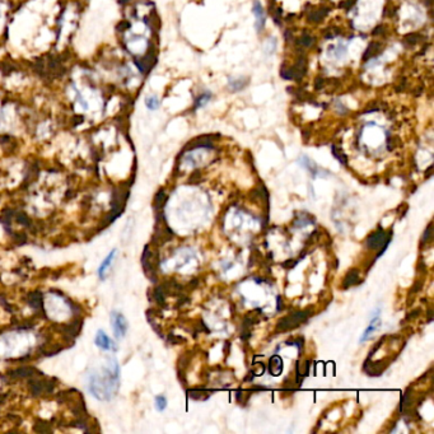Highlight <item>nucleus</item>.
<instances>
[{
    "mask_svg": "<svg viewBox=\"0 0 434 434\" xmlns=\"http://www.w3.org/2000/svg\"><path fill=\"white\" fill-rule=\"evenodd\" d=\"M310 313L307 311H298V312L292 313V315L286 316L281 318L276 325V330L278 331H288L290 329H294L299 326L300 323L306 322L308 320Z\"/></svg>",
    "mask_w": 434,
    "mask_h": 434,
    "instance_id": "4",
    "label": "nucleus"
},
{
    "mask_svg": "<svg viewBox=\"0 0 434 434\" xmlns=\"http://www.w3.org/2000/svg\"><path fill=\"white\" fill-rule=\"evenodd\" d=\"M297 263L298 261H294V260H288V261H286V263L283 264V266L286 269H292V268H294L295 265H297Z\"/></svg>",
    "mask_w": 434,
    "mask_h": 434,
    "instance_id": "34",
    "label": "nucleus"
},
{
    "mask_svg": "<svg viewBox=\"0 0 434 434\" xmlns=\"http://www.w3.org/2000/svg\"><path fill=\"white\" fill-rule=\"evenodd\" d=\"M93 78L87 73L83 74L79 79H74L68 82V87L65 93L69 98V103L72 110L77 115H88L93 110V99L98 101L99 92L97 85L93 84Z\"/></svg>",
    "mask_w": 434,
    "mask_h": 434,
    "instance_id": "1",
    "label": "nucleus"
},
{
    "mask_svg": "<svg viewBox=\"0 0 434 434\" xmlns=\"http://www.w3.org/2000/svg\"><path fill=\"white\" fill-rule=\"evenodd\" d=\"M430 228H432V223H430L429 226L427 227V229H425V233H424V236H423V242H429L430 240H432V237H430V234H432V231H430Z\"/></svg>",
    "mask_w": 434,
    "mask_h": 434,
    "instance_id": "30",
    "label": "nucleus"
},
{
    "mask_svg": "<svg viewBox=\"0 0 434 434\" xmlns=\"http://www.w3.org/2000/svg\"><path fill=\"white\" fill-rule=\"evenodd\" d=\"M252 12L256 17V30H257V32H261L264 26H265V13H264L263 5H261L257 0L253 2Z\"/></svg>",
    "mask_w": 434,
    "mask_h": 434,
    "instance_id": "10",
    "label": "nucleus"
},
{
    "mask_svg": "<svg viewBox=\"0 0 434 434\" xmlns=\"http://www.w3.org/2000/svg\"><path fill=\"white\" fill-rule=\"evenodd\" d=\"M167 199L168 198H167V193L164 192V190H159V191L156 193V198H154L153 201L154 209H156L157 211H162V209L166 205Z\"/></svg>",
    "mask_w": 434,
    "mask_h": 434,
    "instance_id": "17",
    "label": "nucleus"
},
{
    "mask_svg": "<svg viewBox=\"0 0 434 434\" xmlns=\"http://www.w3.org/2000/svg\"><path fill=\"white\" fill-rule=\"evenodd\" d=\"M14 221H17V223L22 224L23 227H26V228H30L31 224H32V219L30 218V216L27 215V213L23 210L19 211H15L14 214Z\"/></svg>",
    "mask_w": 434,
    "mask_h": 434,
    "instance_id": "20",
    "label": "nucleus"
},
{
    "mask_svg": "<svg viewBox=\"0 0 434 434\" xmlns=\"http://www.w3.org/2000/svg\"><path fill=\"white\" fill-rule=\"evenodd\" d=\"M144 103H145V107L149 110V111H156V110H158L159 106H161V101H159L158 97L154 95L146 96L144 99Z\"/></svg>",
    "mask_w": 434,
    "mask_h": 434,
    "instance_id": "21",
    "label": "nucleus"
},
{
    "mask_svg": "<svg viewBox=\"0 0 434 434\" xmlns=\"http://www.w3.org/2000/svg\"><path fill=\"white\" fill-rule=\"evenodd\" d=\"M95 344L99 348V349H102V350H115V349H116L114 341H112V340L108 338V335H107V334H104L102 330L97 331L96 338H95Z\"/></svg>",
    "mask_w": 434,
    "mask_h": 434,
    "instance_id": "8",
    "label": "nucleus"
},
{
    "mask_svg": "<svg viewBox=\"0 0 434 434\" xmlns=\"http://www.w3.org/2000/svg\"><path fill=\"white\" fill-rule=\"evenodd\" d=\"M419 35H414V33H411V35H407L406 37H405V41H406L407 44H415L418 40H419Z\"/></svg>",
    "mask_w": 434,
    "mask_h": 434,
    "instance_id": "31",
    "label": "nucleus"
},
{
    "mask_svg": "<svg viewBox=\"0 0 434 434\" xmlns=\"http://www.w3.org/2000/svg\"><path fill=\"white\" fill-rule=\"evenodd\" d=\"M283 307H284L283 299H281V297H278V311H280Z\"/></svg>",
    "mask_w": 434,
    "mask_h": 434,
    "instance_id": "35",
    "label": "nucleus"
},
{
    "mask_svg": "<svg viewBox=\"0 0 434 434\" xmlns=\"http://www.w3.org/2000/svg\"><path fill=\"white\" fill-rule=\"evenodd\" d=\"M153 298L154 300H156L157 303H158L159 306H162V307H164L166 306V293H164L163 288H162V286H158L154 288L153 292Z\"/></svg>",
    "mask_w": 434,
    "mask_h": 434,
    "instance_id": "22",
    "label": "nucleus"
},
{
    "mask_svg": "<svg viewBox=\"0 0 434 434\" xmlns=\"http://www.w3.org/2000/svg\"><path fill=\"white\" fill-rule=\"evenodd\" d=\"M82 326H83V318L80 317V316H75V318L73 321H70V322L68 323H64V325L61 326H57V328L60 329L59 333H61L62 339L72 345L74 344V342H73L74 341V339L79 335L80 330H82Z\"/></svg>",
    "mask_w": 434,
    "mask_h": 434,
    "instance_id": "5",
    "label": "nucleus"
},
{
    "mask_svg": "<svg viewBox=\"0 0 434 434\" xmlns=\"http://www.w3.org/2000/svg\"><path fill=\"white\" fill-rule=\"evenodd\" d=\"M167 407V399L164 396H162V395H159V396L156 397V409L158 410V411H164Z\"/></svg>",
    "mask_w": 434,
    "mask_h": 434,
    "instance_id": "27",
    "label": "nucleus"
},
{
    "mask_svg": "<svg viewBox=\"0 0 434 434\" xmlns=\"http://www.w3.org/2000/svg\"><path fill=\"white\" fill-rule=\"evenodd\" d=\"M7 14H8V8L5 7V3L0 0V31L3 30V25H4Z\"/></svg>",
    "mask_w": 434,
    "mask_h": 434,
    "instance_id": "28",
    "label": "nucleus"
},
{
    "mask_svg": "<svg viewBox=\"0 0 434 434\" xmlns=\"http://www.w3.org/2000/svg\"><path fill=\"white\" fill-rule=\"evenodd\" d=\"M189 396L195 400H206L210 396V394L208 391H204V389H190Z\"/></svg>",
    "mask_w": 434,
    "mask_h": 434,
    "instance_id": "24",
    "label": "nucleus"
},
{
    "mask_svg": "<svg viewBox=\"0 0 434 434\" xmlns=\"http://www.w3.org/2000/svg\"><path fill=\"white\" fill-rule=\"evenodd\" d=\"M283 371V360L279 355H273L269 362V372L273 376H279Z\"/></svg>",
    "mask_w": 434,
    "mask_h": 434,
    "instance_id": "12",
    "label": "nucleus"
},
{
    "mask_svg": "<svg viewBox=\"0 0 434 434\" xmlns=\"http://www.w3.org/2000/svg\"><path fill=\"white\" fill-rule=\"evenodd\" d=\"M333 154L334 157H335L336 159H339L342 164H346V157H345V154L342 153L341 149L338 148V146L333 145Z\"/></svg>",
    "mask_w": 434,
    "mask_h": 434,
    "instance_id": "29",
    "label": "nucleus"
},
{
    "mask_svg": "<svg viewBox=\"0 0 434 434\" xmlns=\"http://www.w3.org/2000/svg\"><path fill=\"white\" fill-rule=\"evenodd\" d=\"M115 255H116V250H112L111 252H110L108 255H107V257L104 258L103 263H102L101 265H99V268H98V276H99V279H101V280H103L104 276H106L107 270H108V268H110V266H111L112 261H114V258H115Z\"/></svg>",
    "mask_w": 434,
    "mask_h": 434,
    "instance_id": "13",
    "label": "nucleus"
},
{
    "mask_svg": "<svg viewBox=\"0 0 434 434\" xmlns=\"http://www.w3.org/2000/svg\"><path fill=\"white\" fill-rule=\"evenodd\" d=\"M111 323H112V329H114V333H115V336H116V339H122L125 335H126L127 321L126 318L124 317V315L114 311V312L111 313Z\"/></svg>",
    "mask_w": 434,
    "mask_h": 434,
    "instance_id": "6",
    "label": "nucleus"
},
{
    "mask_svg": "<svg viewBox=\"0 0 434 434\" xmlns=\"http://www.w3.org/2000/svg\"><path fill=\"white\" fill-rule=\"evenodd\" d=\"M142 265L144 269L145 275L148 276L150 280H157V265H158V253H154L150 250V246L146 245L143 250L142 256Z\"/></svg>",
    "mask_w": 434,
    "mask_h": 434,
    "instance_id": "3",
    "label": "nucleus"
},
{
    "mask_svg": "<svg viewBox=\"0 0 434 434\" xmlns=\"http://www.w3.org/2000/svg\"><path fill=\"white\" fill-rule=\"evenodd\" d=\"M14 209H4V210L2 211V215H0V223L4 224L5 228H8V227L12 224L13 219H14Z\"/></svg>",
    "mask_w": 434,
    "mask_h": 434,
    "instance_id": "19",
    "label": "nucleus"
},
{
    "mask_svg": "<svg viewBox=\"0 0 434 434\" xmlns=\"http://www.w3.org/2000/svg\"><path fill=\"white\" fill-rule=\"evenodd\" d=\"M10 236H12V240L14 241L17 245H26L28 241V237L27 233L26 232H20V231H12L10 232Z\"/></svg>",
    "mask_w": 434,
    "mask_h": 434,
    "instance_id": "23",
    "label": "nucleus"
},
{
    "mask_svg": "<svg viewBox=\"0 0 434 434\" xmlns=\"http://www.w3.org/2000/svg\"><path fill=\"white\" fill-rule=\"evenodd\" d=\"M42 373L38 370H36L35 367H31V365H23V367L15 368V370L9 371L8 372V377L10 380H20V378H31L35 377V376H41Z\"/></svg>",
    "mask_w": 434,
    "mask_h": 434,
    "instance_id": "7",
    "label": "nucleus"
},
{
    "mask_svg": "<svg viewBox=\"0 0 434 434\" xmlns=\"http://www.w3.org/2000/svg\"><path fill=\"white\" fill-rule=\"evenodd\" d=\"M300 44H302V45H305V46H310L311 44H312V37H310L308 35H305L302 37V40H300Z\"/></svg>",
    "mask_w": 434,
    "mask_h": 434,
    "instance_id": "33",
    "label": "nucleus"
},
{
    "mask_svg": "<svg viewBox=\"0 0 434 434\" xmlns=\"http://www.w3.org/2000/svg\"><path fill=\"white\" fill-rule=\"evenodd\" d=\"M381 45L380 44H371L370 48L365 50V54H364V60L371 59L372 56H375V55H377V52L380 51Z\"/></svg>",
    "mask_w": 434,
    "mask_h": 434,
    "instance_id": "26",
    "label": "nucleus"
},
{
    "mask_svg": "<svg viewBox=\"0 0 434 434\" xmlns=\"http://www.w3.org/2000/svg\"><path fill=\"white\" fill-rule=\"evenodd\" d=\"M196 148H213V143H211L210 137H201L198 139L192 140L191 143H189L186 150H192Z\"/></svg>",
    "mask_w": 434,
    "mask_h": 434,
    "instance_id": "14",
    "label": "nucleus"
},
{
    "mask_svg": "<svg viewBox=\"0 0 434 434\" xmlns=\"http://www.w3.org/2000/svg\"><path fill=\"white\" fill-rule=\"evenodd\" d=\"M27 302L33 310L41 311L44 310V294L40 290H33L27 295Z\"/></svg>",
    "mask_w": 434,
    "mask_h": 434,
    "instance_id": "9",
    "label": "nucleus"
},
{
    "mask_svg": "<svg viewBox=\"0 0 434 434\" xmlns=\"http://www.w3.org/2000/svg\"><path fill=\"white\" fill-rule=\"evenodd\" d=\"M248 84L247 78H231L228 80V88L231 92H240L245 90Z\"/></svg>",
    "mask_w": 434,
    "mask_h": 434,
    "instance_id": "15",
    "label": "nucleus"
},
{
    "mask_svg": "<svg viewBox=\"0 0 434 434\" xmlns=\"http://www.w3.org/2000/svg\"><path fill=\"white\" fill-rule=\"evenodd\" d=\"M378 315H380V311H377V313H376L375 317L372 318V321H371V323H370V326L367 328V330H365L364 333H363V335L360 336V340H359L360 342H363V341H365V340L370 339V336L372 335V334L375 333V331L377 330L378 328H380L381 320H380V317H378Z\"/></svg>",
    "mask_w": 434,
    "mask_h": 434,
    "instance_id": "11",
    "label": "nucleus"
},
{
    "mask_svg": "<svg viewBox=\"0 0 434 434\" xmlns=\"http://www.w3.org/2000/svg\"><path fill=\"white\" fill-rule=\"evenodd\" d=\"M210 99H211L210 92H205L203 93V95H200V97H199V98L195 101V110L200 108V107H204L209 101H210Z\"/></svg>",
    "mask_w": 434,
    "mask_h": 434,
    "instance_id": "25",
    "label": "nucleus"
},
{
    "mask_svg": "<svg viewBox=\"0 0 434 434\" xmlns=\"http://www.w3.org/2000/svg\"><path fill=\"white\" fill-rule=\"evenodd\" d=\"M33 430H35L36 433H51L52 427L46 420L36 419L35 424H33Z\"/></svg>",
    "mask_w": 434,
    "mask_h": 434,
    "instance_id": "18",
    "label": "nucleus"
},
{
    "mask_svg": "<svg viewBox=\"0 0 434 434\" xmlns=\"http://www.w3.org/2000/svg\"><path fill=\"white\" fill-rule=\"evenodd\" d=\"M168 341L172 342V344H180V341H184V339L180 338V336L173 335V334H171V335L168 336Z\"/></svg>",
    "mask_w": 434,
    "mask_h": 434,
    "instance_id": "32",
    "label": "nucleus"
},
{
    "mask_svg": "<svg viewBox=\"0 0 434 434\" xmlns=\"http://www.w3.org/2000/svg\"><path fill=\"white\" fill-rule=\"evenodd\" d=\"M359 283V273L357 270H350L349 273L345 275L344 281H342V288L348 289L349 287L355 286V284Z\"/></svg>",
    "mask_w": 434,
    "mask_h": 434,
    "instance_id": "16",
    "label": "nucleus"
},
{
    "mask_svg": "<svg viewBox=\"0 0 434 434\" xmlns=\"http://www.w3.org/2000/svg\"><path fill=\"white\" fill-rule=\"evenodd\" d=\"M391 237H392L391 231H389L388 233H386L385 231L378 228L377 231L373 232V233H371L370 236H368V238L365 240V246H367L370 250H377V248H381V252L377 255L378 257H380V256L385 252V250L387 248V246L389 245V242H391Z\"/></svg>",
    "mask_w": 434,
    "mask_h": 434,
    "instance_id": "2",
    "label": "nucleus"
}]
</instances>
